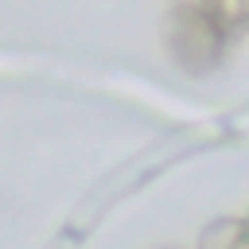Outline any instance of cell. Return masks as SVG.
I'll use <instances>...</instances> for the list:
<instances>
[{
	"label": "cell",
	"instance_id": "1",
	"mask_svg": "<svg viewBox=\"0 0 249 249\" xmlns=\"http://www.w3.org/2000/svg\"><path fill=\"white\" fill-rule=\"evenodd\" d=\"M226 31L206 4H179L167 19V51L187 74H206L226 54Z\"/></svg>",
	"mask_w": 249,
	"mask_h": 249
},
{
	"label": "cell",
	"instance_id": "2",
	"mask_svg": "<svg viewBox=\"0 0 249 249\" xmlns=\"http://www.w3.org/2000/svg\"><path fill=\"white\" fill-rule=\"evenodd\" d=\"M198 249H249V226L237 218H214L202 230Z\"/></svg>",
	"mask_w": 249,
	"mask_h": 249
},
{
	"label": "cell",
	"instance_id": "4",
	"mask_svg": "<svg viewBox=\"0 0 249 249\" xmlns=\"http://www.w3.org/2000/svg\"><path fill=\"white\" fill-rule=\"evenodd\" d=\"M245 226H249V218H245Z\"/></svg>",
	"mask_w": 249,
	"mask_h": 249
},
{
	"label": "cell",
	"instance_id": "3",
	"mask_svg": "<svg viewBox=\"0 0 249 249\" xmlns=\"http://www.w3.org/2000/svg\"><path fill=\"white\" fill-rule=\"evenodd\" d=\"M202 4H206V12L222 23L226 35L249 27V0H202Z\"/></svg>",
	"mask_w": 249,
	"mask_h": 249
}]
</instances>
